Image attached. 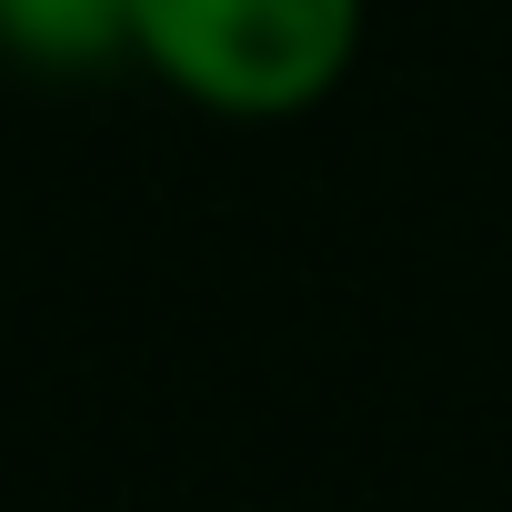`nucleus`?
Returning <instances> with one entry per match:
<instances>
[{"label": "nucleus", "instance_id": "nucleus-2", "mask_svg": "<svg viewBox=\"0 0 512 512\" xmlns=\"http://www.w3.org/2000/svg\"><path fill=\"white\" fill-rule=\"evenodd\" d=\"M0 61L41 81H91L131 61V0H0Z\"/></svg>", "mask_w": 512, "mask_h": 512}, {"label": "nucleus", "instance_id": "nucleus-1", "mask_svg": "<svg viewBox=\"0 0 512 512\" xmlns=\"http://www.w3.org/2000/svg\"><path fill=\"white\" fill-rule=\"evenodd\" d=\"M372 31V0H131V61L211 121L322 111Z\"/></svg>", "mask_w": 512, "mask_h": 512}]
</instances>
